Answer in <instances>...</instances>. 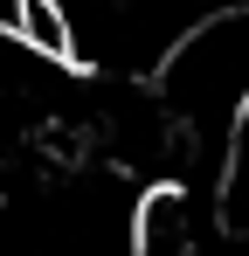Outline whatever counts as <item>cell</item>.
<instances>
[{"label":"cell","instance_id":"cell-1","mask_svg":"<svg viewBox=\"0 0 249 256\" xmlns=\"http://www.w3.org/2000/svg\"><path fill=\"white\" fill-rule=\"evenodd\" d=\"M249 97V14L194 21L160 62V111L194 132H228Z\"/></svg>","mask_w":249,"mask_h":256},{"label":"cell","instance_id":"cell-2","mask_svg":"<svg viewBox=\"0 0 249 256\" xmlns=\"http://www.w3.org/2000/svg\"><path fill=\"white\" fill-rule=\"evenodd\" d=\"M132 256H208L201 214L187 201V187H152L132 214Z\"/></svg>","mask_w":249,"mask_h":256},{"label":"cell","instance_id":"cell-3","mask_svg":"<svg viewBox=\"0 0 249 256\" xmlns=\"http://www.w3.org/2000/svg\"><path fill=\"white\" fill-rule=\"evenodd\" d=\"M14 42L42 56V62H70L76 56V28H70V7L62 0H21L14 14Z\"/></svg>","mask_w":249,"mask_h":256}]
</instances>
